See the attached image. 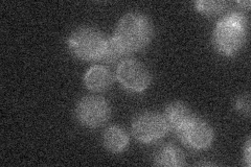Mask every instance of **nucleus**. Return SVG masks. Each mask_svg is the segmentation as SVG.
<instances>
[{"label":"nucleus","mask_w":251,"mask_h":167,"mask_svg":"<svg viewBox=\"0 0 251 167\" xmlns=\"http://www.w3.org/2000/svg\"><path fill=\"white\" fill-rule=\"evenodd\" d=\"M153 36L152 23L147 16L139 13L125 15L116 26L112 37L126 54L144 49Z\"/></svg>","instance_id":"f257e3e1"},{"label":"nucleus","mask_w":251,"mask_h":167,"mask_svg":"<svg viewBox=\"0 0 251 167\" xmlns=\"http://www.w3.org/2000/svg\"><path fill=\"white\" fill-rule=\"evenodd\" d=\"M247 20L243 14L232 12L220 19L214 30V45L223 55H234L244 45Z\"/></svg>","instance_id":"f03ea898"},{"label":"nucleus","mask_w":251,"mask_h":167,"mask_svg":"<svg viewBox=\"0 0 251 167\" xmlns=\"http://www.w3.org/2000/svg\"><path fill=\"white\" fill-rule=\"evenodd\" d=\"M107 40L100 30L91 27L78 28L68 39V48L76 58L84 61L101 60Z\"/></svg>","instance_id":"7ed1b4c3"},{"label":"nucleus","mask_w":251,"mask_h":167,"mask_svg":"<svg viewBox=\"0 0 251 167\" xmlns=\"http://www.w3.org/2000/svg\"><path fill=\"white\" fill-rule=\"evenodd\" d=\"M169 131L168 123L163 116L147 112L138 115L132 123V133L143 143H152L161 139Z\"/></svg>","instance_id":"20e7f679"},{"label":"nucleus","mask_w":251,"mask_h":167,"mask_svg":"<svg viewBox=\"0 0 251 167\" xmlns=\"http://www.w3.org/2000/svg\"><path fill=\"white\" fill-rule=\"evenodd\" d=\"M117 81L132 92H143L151 84L149 70L136 60H123L116 70Z\"/></svg>","instance_id":"39448f33"},{"label":"nucleus","mask_w":251,"mask_h":167,"mask_svg":"<svg viewBox=\"0 0 251 167\" xmlns=\"http://www.w3.org/2000/svg\"><path fill=\"white\" fill-rule=\"evenodd\" d=\"M75 115L83 125L96 129L103 125L109 119L110 107L103 97L86 96L78 101Z\"/></svg>","instance_id":"423d86ee"},{"label":"nucleus","mask_w":251,"mask_h":167,"mask_svg":"<svg viewBox=\"0 0 251 167\" xmlns=\"http://www.w3.org/2000/svg\"><path fill=\"white\" fill-rule=\"evenodd\" d=\"M177 135L186 146L194 149L207 148L214 140V131L211 126L197 117H193L177 132Z\"/></svg>","instance_id":"0eeeda50"},{"label":"nucleus","mask_w":251,"mask_h":167,"mask_svg":"<svg viewBox=\"0 0 251 167\" xmlns=\"http://www.w3.org/2000/svg\"><path fill=\"white\" fill-rule=\"evenodd\" d=\"M164 119L168 123L169 129L178 132L194 117L192 111L184 103L175 101L172 102L164 111Z\"/></svg>","instance_id":"6e6552de"},{"label":"nucleus","mask_w":251,"mask_h":167,"mask_svg":"<svg viewBox=\"0 0 251 167\" xmlns=\"http://www.w3.org/2000/svg\"><path fill=\"white\" fill-rule=\"evenodd\" d=\"M84 83L91 91H104L112 84V74L106 67L93 66L86 72Z\"/></svg>","instance_id":"1a4fd4ad"},{"label":"nucleus","mask_w":251,"mask_h":167,"mask_svg":"<svg viewBox=\"0 0 251 167\" xmlns=\"http://www.w3.org/2000/svg\"><path fill=\"white\" fill-rule=\"evenodd\" d=\"M105 147L113 154L123 153L129 144V136L122 128L112 125L104 133Z\"/></svg>","instance_id":"9d476101"},{"label":"nucleus","mask_w":251,"mask_h":167,"mask_svg":"<svg viewBox=\"0 0 251 167\" xmlns=\"http://www.w3.org/2000/svg\"><path fill=\"white\" fill-rule=\"evenodd\" d=\"M154 160L156 165L164 167H180L185 163L183 153L173 144L166 145L159 149Z\"/></svg>","instance_id":"9b49d317"},{"label":"nucleus","mask_w":251,"mask_h":167,"mask_svg":"<svg viewBox=\"0 0 251 167\" xmlns=\"http://www.w3.org/2000/svg\"><path fill=\"white\" fill-rule=\"evenodd\" d=\"M226 5L227 3L225 1H213V0H199L195 2L197 11L207 16L220 14L225 9Z\"/></svg>","instance_id":"f8f14e48"},{"label":"nucleus","mask_w":251,"mask_h":167,"mask_svg":"<svg viewBox=\"0 0 251 167\" xmlns=\"http://www.w3.org/2000/svg\"><path fill=\"white\" fill-rule=\"evenodd\" d=\"M125 55L127 54L125 53V51L122 49V47L117 44V42L113 38H110L107 40L105 53L101 60L105 61L106 63H115L117 61H120L123 57H125Z\"/></svg>","instance_id":"ddd939ff"},{"label":"nucleus","mask_w":251,"mask_h":167,"mask_svg":"<svg viewBox=\"0 0 251 167\" xmlns=\"http://www.w3.org/2000/svg\"><path fill=\"white\" fill-rule=\"evenodd\" d=\"M235 108L243 114H249V97L248 95L241 96L237 102H235Z\"/></svg>","instance_id":"4468645a"}]
</instances>
